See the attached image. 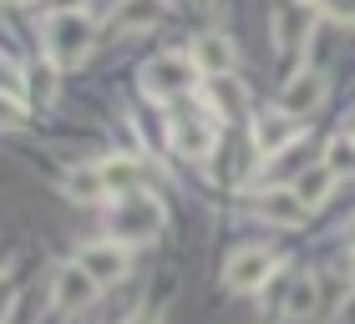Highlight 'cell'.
<instances>
[{"label": "cell", "mask_w": 355, "mask_h": 324, "mask_svg": "<svg viewBox=\"0 0 355 324\" xmlns=\"http://www.w3.org/2000/svg\"><path fill=\"white\" fill-rule=\"evenodd\" d=\"M112 228H117V243H153L163 233V203L153 192H127L112 208Z\"/></svg>", "instance_id": "1"}, {"label": "cell", "mask_w": 355, "mask_h": 324, "mask_svg": "<svg viewBox=\"0 0 355 324\" xmlns=\"http://www.w3.org/2000/svg\"><path fill=\"white\" fill-rule=\"evenodd\" d=\"M46 41H51L56 66H82L87 51H92V21L82 10H56L51 26H46Z\"/></svg>", "instance_id": "2"}, {"label": "cell", "mask_w": 355, "mask_h": 324, "mask_svg": "<svg viewBox=\"0 0 355 324\" xmlns=\"http://www.w3.org/2000/svg\"><path fill=\"white\" fill-rule=\"evenodd\" d=\"M148 91L153 96H183V91H193V81H198V61L193 56H183V51H168V56H157V61H148Z\"/></svg>", "instance_id": "3"}, {"label": "cell", "mask_w": 355, "mask_h": 324, "mask_svg": "<svg viewBox=\"0 0 355 324\" xmlns=\"http://www.w3.org/2000/svg\"><path fill=\"white\" fill-rule=\"evenodd\" d=\"M279 269V258L269 249H239L229 264H223V284L234 289V294H254V289L269 284V273Z\"/></svg>", "instance_id": "4"}, {"label": "cell", "mask_w": 355, "mask_h": 324, "mask_svg": "<svg viewBox=\"0 0 355 324\" xmlns=\"http://www.w3.org/2000/svg\"><path fill=\"white\" fill-rule=\"evenodd\" d=\"M325 91H330L325 71L304 66L300 76H289V81H284V91H279V111H284V117H310V111L325 107Z\"/></svg>", "instance_id": "5"}, {"label": "cell", "mask_w": 355, "mask_h": 324, "mask_svg": "<svg viewBox=\"0 0 355 324\" xmlns=\"http://www.w3.org/2000/svg\"><path fill=\"white\" fill-rule=\"evenodd\" d=\"M96 289H102V284H96L82 264H61L56 279H51V304H56L61 314H82L87 304L96 299Z\"/></svg>", "instance_id": "6"}, {"label": "cell", "mask_w": 355, "mask_h": 324, "mask_svg": "<svg viewBox=\"0 0 355 324\" xmlns=\"http://www.w3.org/2000/svg\"><path fill=\"white\" fill-rule=\"evenodd\" d=\"M76 264H82L96 284H117L127 273V243H117V238L112 243H87V249L76 253Z\"/></svg>", "instance_id": "7"}, {"label": "cell", "mask_w": 355, "mask_h": 324, "mask_svg": "<svg viewBox=\"0 0 355 324\" xmlns=\"http://www.w3.org/2000/svg\"><path fill=\"white\" fill-rule=\"evenodd\" d=\"M173 147L183 152V157H208L214 152V122L203 117V111H188V117H178L173 122Z\"/></svg>", "instance_id": "8"}, {"label": "cell", "mask_w": 355, "mask_h": 324, "mask_svg": "<svg viewBox=\"0 0 355 324\" xmlns=\"http://www.w3.org/2000/svg\"><path fill=\"white\" fill-rule=\"evenodd\" d=\"M289 142H300V122H289L284 111H269V117L254 122V152H259V157L284 152Z\"/></svg>", "instance_id": "9"}, {"label": "cell", "mask_w": 355, "mask_h": 324, "mask_svg": "<svg viewBox=\"0 0 355 324\" xmlns=\"http://www.w3.org/2000/svg\"><path fill=\"white\" fill-rule=\"evenodd\" d=\"M254 213L279 223V228H300V223L310 218V208H304L295 198V188H289V192H259V198H254Z\"/></svg>", "instance_id": "10"}, {"label": "cell", "mask_w": 355, "mask_h": 324, "mask_svg": "<svg viewBox=\"0 0 355 324\" xmlns=\"http://www.w3.org/2000/svg\"><path fill=\"white\" fill-rule=\"evenodd\" d=\"M163 6L168 0H122L117 15H112V26L122 30V36H132V30H153L163 21Z\"/></svg>", "instance_id": "11"}, {"label": "cell", "mask_w": 355, "mask_h": 324, "mask_svg": "<svg viewBox=\"0 0 355 324\" xmlns=\"http://www.w3.org/2000/svg\"><path fill=\"white\" fill-rule=\"evenodd\" d=\"M284 314L304 324V319H320V279L315 273H300L295 284H289V294H284Z\"/></svg>", "instance_id": "12"}, {"label": "cell", "mask_w": 355, "mask_h": 324, "mask_svg": "<svg viewBox=\"0 0 355 324\" xmlns=\"http://www.w3.org/2000/svg\"><path fill=\"white\" fill-rule=\"evenodd\" d=\"M188 56L198 61V71H208V76H229L234 71V46L223 36H198Z\"/></svg>", "instance_id": "13"}, {"label": "cell", "mask_w": 355, "mask_h": 324, "mask_svg": "<svg viewBox=\"0 0 355 324\" xmlns=\"http://www.w3.org/2000/svg\"><path fill=\"white\" fill-rule=\"evenodd\" d=\"M330 192H335V168H330V162H315V168H304L300 183H295V198L310 208V213L330 198Z\"/></svg>", "instance_id": "14"}, {"label": "cell", "mask_w": 355, "mask_h": 324, "mask_svg": "<svg viewBox=\"0 0 355 324\" xmlns=\"http://www.w3.org/2000/svg\"><path fill=\"white\" fill-rule=\"evenodd\" d=\"M208 111H214V117H239V111H244V81L214 76L208 81Z\"/></svg>", "instance_id": "15"}, {"label": "cell", "mask_w": 355, "mask_h": 324, "mask_svg": "<svg viewBox=\"0 0 355 324\" xmlns=\"http://www.w3.org/2000/svg\"><path fill=\"white\" fill-rule=\"evenodd\" d=\"M345 299H350V273L345 269L320 273V319H335L345 309Z\"/></svg>", "instance_id": "16"}, {"label": "cell", "mask_w": 355, "mask_h": 324, "mask_svg": "<svg viewBox=\"0 0 355 324\" xmlns=\"http://www.w3.org/2000/svg\"><path fill=\"white\" fill-rule=\"evenodd\" d=\"M96 168H102V183H107L112 198H117V192L127 198V192L137 188V168H132L127 157H107V162H96Z\"/></svg>", "instance_id": "17"}, {"label": "cell", "mask_w": 355, "mask_h": 324, "mask_svg": "<svg viewBox=\"0 0 355 324\" xmlns=\"http://www.w3.org/2000/svg\"><path fill=\"white\" fill-rule=\"evenodd\" d=\"M67 192H71L76 203H102V198H112V192H107V183H102V168L71 172V177H67Z\"/></svg>", "instance_id": "18"}, {"label": "cell", "mask_w": 355, "mask_h": 324, "mask_svg": "<svg viewBox=\"0 0 355 324\" xmlns=\"http://www.w3.org/2000/svg\"><path fill=\"white\" fill-rule=\"evenodd\" d=\"M325 162H330L335 172H355V142L350 137H335L330 152H325Z\"/></svg>", "instance_id": "19"}, {"label": "cell", "mask_w": 355, "mask_h": 324, "mask_svg": "<svg viewBox=\"0 0 355 324\" xmlns=\"http://www.w3.org/2000/svg\"><path fill=\"white\" fill-rule=\"evenodd\" d=\"M320 10H325L330 21H340V26H355V0H320Z\"/></svg>", "instance_id": "20"}, {"label": "cell", "mask_w": 355, "mask_h": 324, "mask_svg": "<svg viewBox=\"0 0 355 324\" xmlns=\"http://www.w3.org/2000/svg\"><path fill=\"white\" fill-rule=\"evenodd\" d=\"M56 6H61V10H82V0H56Z\"/></svg>", "instance_id": "21"}, {"label": "cell", "mask_w": 355, "mask_h": 324, "mask_svg": "<svg viewBox=\"0 0 355 324\" xmlns=\"http://www.w3.org/2000/svg\"><path fill=\"white\" fill-rule=\"evenodd\" d=\"M345 233H350V243H355V218H350V228H345Z\"/></svg>", "instance_id": "22"}, {"label": "cell", "mask_w": 355, "mask_h": 324, "mask_svg": "<svg viewBox=\"0 0 355 324\" xmlns=\"http://www.w3.org/2000/svg\"><path fill=\"white\" fill-rule=\"evenodd\" d=\"M10 6H36V0H10Z\"/></svg>", "instance_id": "23"}, {"label": "cell", "mask_w": 355, "mask_h": 324, "mask_svg": "<svg viewBox=\"0 0 355 324\" xmlns=\"http://www.w3.org/2000/svg\"><path fill=\"white\" fill-rule=\"evenodd\" d=\"M132 324H157V319H132Z\"/></svg>", "instance_id": "24"}, {"label": "cell", "mask_w": 355, "mask_h": 324, "mask_svg": "<svg viewBox=\"0 0 355 324\" xmlns=\"http://www.w3.org/2000/svg\"><path fill=\"white\" fill-rule=\"evenodd\" d=\"M350 142H355V132H350Z\"/></svg>", "instance_id": "25"}]
</instances>
